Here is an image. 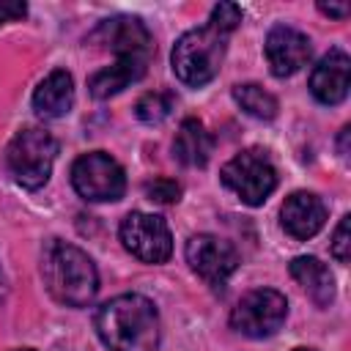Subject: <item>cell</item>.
<instances>
[{"instance_id":"6da1fadb","label":"cell","mask_w":351,"mask_h":351,"mask_svg":"<svg viewBox=\"0 0 351 351\" xmlns=\"http://www.w3.org/2000/svg\"><path fill=\"white\" fill-rule=\"evenodd\" d=\"M241 22V8L233 3H219L214 5L208 22L203 27L186 30L170 55L173 71L184 85L200 88L206 82H211L225 60V49H228V38L230 33L239 27Z\"/></svg>"},{"instance_id":"7a4b0ae2","label":"cell","mask_w":351,"mask_h":351,"mask_svg":"<svg viewBox=\"0 0 351 351\" xmlns=\"http://www.w3.org/2000/svg\"><path fill=\"white\" fill-rule=\"evenodd\" d=\"M96 335L110 351H156L159 313L140 293H121L96 310Z\"/></svg>"},{"instance_id":"3957f363","label":"cell","mask_w":351,"mask_h":351,"mask_svg":"<svg viewBox=\"0 0 351 351\" xmlns=\"http://www.w3.org/2000/svg\"><path fill=\"white\" fill-rule=\"evenodd\" d=\"M41 274L49 296L66 307H85L99 291V271L80 247L49 239L41 252Z\"/></svg>"},{"instance_id":"277c9868","label":"cell","mask_w":351,"mask_h":351,"mask_svg":"<svg viewBox=\"0 0 351 351\" xmlns=\"http://www.w3.org/2000/svg\"><path fill=\"white\" fill-rule=\"evenodd\" d=\"M55 156H58V140L44 126L19 129L5 148L8 173L25 189H41L49 181Z\"/></svg>"},{"instance_id":"5b68a950","label":"cell","mask_w":351,"mask_h":351,"mask_svg":"<svg viewBox=\"0 0 351 351\" xmlns=\"http://www.w3.org/2000/svg\"><path fill=\"white\" fill-rule=\"evenodd\" d=\"M222 184L247 206H261L277 186V170L266 151L247 148L222 165Z\"/></svg>"},{"instance_id":"8992f818","label":"cell","mask_w":351,"mask_h":351,"mask_svg":"<svg viewBox=\"0 0 351 351\" xmlns=\"http://www.w3.org/2000/svg\"><path fill=\"white\" fill-rule=\"evenodd\" d=\"M71 184L80 197L90 203H107L118 200L126 192V176L123 167L104 151L82 154L71 165Z\"/></svg>"},{"instance_id":"52a82bcc","label":"cell","mask_w":351,"mask_h":351,"mask_svg":"<svg viewBox=\"0 0 351 351\" xmlns=\"http://www.w3.org/2000/svg\"><path fill=\"white\" fill-rule=\"evenodd\" d=\"M288 315V302L280 291L255 288L239 299L230 313V326L247 337H269L274 335Z\"/></svg>"},{"instance_id":"ba28073f","label":"cell","mask_w":351,"mask_h":351,"mask_svg":"<svg viewBox=\"0 0 351 351\" xmlns=\"http://www.w3.org/2000/svg\"><path fill=\"white\" fill-rule=\"evenodd\" d=\"M118 236L123 247L143 263H165L173 255V236L162 217L132 211L121 219Z\"/></svg>"},{"instance_id":"9c48e42d","label":"cell","mask_w":351,"mask_h":351,"mask_svg":"<svg viewBox=\"0 0 351 351\" xmlns=\"http://www.w3.org/2000/svg\"><path fill=\"white\" fill-rule=\"evenodd\" d=\"M186 263L206 285L222 288L239 266V252L230 241L219 236L197 233L186 241Z\"/></svg>"},{"instance_id":"30bf717a","label":"cell","mask_w":351,"mask_h":351,"mask_svg":"<svg viewBox=\"0 0 351 351\" xmlns=\"http://www.w3.org/2000/svg\"><path fill=\"white\" fill-rule=\"evenodd\" d=\"M93 41L112 49L118 58H148L151 55V33L137 16H112L104 19L93 36Z\"/></svg>"},{"instance_id":"8fae6325","label":"cell","mask_w":351,"mask_h":351,"mask_svg":"<svg viewBox=\"0 0 351 351\" xmlns=\"http://www.w3.org/2000/svg\"><path fill=\"white\" fill-rule=\"evenodd\" d=\"M266 60L271 66V74L291 77L310 60V38L296 27L277 25L266 36Z\"/></svg>"},{"instance_id":"7c38bea8","label":"cell","mask_w":351,"mask_h":351,"mask_svg":"<svg viewBox=\"0 0 351 351\" xmlns=\"http://www.w3.org/2000/svg\"><path fill=\"white\" fill-rule=\"evenodd\" d=\"M351 60L343 49H329L310 71V93L321 104H340L348 96Z\"/></svg>"},{"instance_id":"4fadbf2b","label":"cell","mask_w":351,"mask_h":351,"mask_svg":"<svg viewBox=\"0 0 351 351\" xmlns=\"http://www.w3.org/2000/svg\"><path fill=\"white\" fill-rule=\"evenodd\" d=\"M280 222H282L288 236L307 241L324 228L326 206L313 192H293L291 197H285V203L280 208Z\"/></svg>"},{"instance_id":"5bb4252c","label":"cell","mask_w":351,"mask_h":351,"mask_svg":"<svg viewBox=\"0 0 351 351\" xmlns=\"http://www.w3.org/2000/svg\"><path fill=\"white\" fill-rule=\"evenodd\" d=\"M33 107L41 118H63L74 107V80H71V74L63 71V69L49 71L33 93Z\"/></svg>"},{"instance_id":"9a60e30c","label":"cell","mask_w":351,"mask_h":351,"mask_svg":"<svg viewBox=\"0 0 351 351\" xmlns=\"http://www.w3.org/2000/svg\"><path fill=\"white\" fill-rule=\"evenodd\" d=\"M291 277L307 291V296L318 307H329L335 299V277L326 263L313 255H299L291 261Z\"/></svg>"},{"instance_id":"2e32d148","label":"cell","mask_w":351,"mask_h":351,"mask_svg":"<svg viewBox=\"0 0 351 351\" xmlns=\"http://www.w3.org/2000/svg\"><path fill=\"white\" fill-rule=\"evenodd\" d=\"M145 63H148V58H115L112 66L96 71L88 80L90 96L93 99H110V96L121 93L126 85L137 82L145 74Z\"/></svg>"},{"instance_id":"e0dca14e","label":"cell","mask_w":351,"mask_h":351,"mask_svg":"<svg viewBox=\"0 0 351 351\" xmlns=\"http://www.w3.org/2000/svg\"><path fill=\"white\" fill-rule=\"evenodd\" d=\"M214 151V140L197 118H184L173 143V154L186 167H203Z\"/></svg>"},{"instance_id":"ac0fdd59","label":"cell","mask_w":351,"mask_h":351,"mask_svg":"<svg viewBox=\"0 0 351 351\" xmlns=\"http://www.w3.org/2000/svg\"><path fill=\"white\" fill-rule=\"evenodd\" d=\"M233 99H236V104H239L247 115H252V118L271 121V118L277 115V99H274L266 88H261V85H255V82L236 85V88H233Z\"/></svg>"},{"instance_id":"d6986e66","label":"cell","mask_w":351,"mask_h":351,"mask_svg":"<svg viewBox=\"0 0 351 351\" xmlns=\"http://www.w3.org/2000/svg\"><path fill=\"white\" fill-rule=\"evenodd\" d=\"M173 107H176L173 93H167V90H151V93H145V96L137 99L134 112H137V118L143 123H162L173 112Z\"/></svg>"},{"instance_id":"ffe728a7","label":"cell","mask_w":351,"mask_h":351,"mask_svg":"<svg viewBox=\"0 0 351 351\" xmlns=\"http://www.w3.org/2000/svg\"><path fill=\"white\" fill-rule=\"evenodd\" d=\"M332 255L340 261V263H348L351 258V217L346 214L340 219V225L335 228V236H332Z\"/></svg>"},{"instance_id":"44dd1931","label":"cell","mask_w":351,"mask_h":351,"mask_svg":"<svg viewBox=\"0 0 351 351\" xmlns=\"http://www.w3.org/2000/svg\"><path fill=\"white\" fill-rule=\"evenodd\" d=\"M145 195L156 203H178L181 197V186L173 181V178H154L148 186H145Z\"/></svg>"},{"instance_id":"7402d4cb","label":"cell","mask_w":351,"mask_h":351,"mask_svg":"<svg viewBox=\"0 0 351 351\" xmlns=\"http://www.w3.org/2000/svg\"><path fill=\"white\" fill-rule=\"evenodd\" d=\"M25 14H27L25 3H19V0H0V25L14 22V19H22Z\"/></svg>"},{"instance_id":"603a6c76","label":"cell","mask_w":351,"mask_h":351,"mask_svg":"<svg viewBox=\"0 0 351 351\" xmlns=\"http://www.w3.org/2000/svg\"><path fill=\"white\" fill-rule=\"evenodd\" d=\"M318 11L326 14V16H337V19H346L348 16V3H318Z\"/></svg>"},{"instance_id":"cb8c5ba5","label":"cell","mask_w":351,"mask_h":351,"mask_svg":"<svg viewBox=\"0 0 351 351\" xmlns=\"http://www.w3.org/2000/svg\"><path fill=\"white\" fill-rule=\"evenodd\" d=\"M348 134H351V129L343 126V132H340V156H343V159L348 156Z\"/></svg>"},{"instance_id":"d4e9b609","label":"cell","mask_w":351,"mask_h":351,"mask_svg":"<svg viewBox=\"0 0 351 351\" xmlns=\"http://www.w3.org/2000/svg\"><path fill=\"white\" fill-rule=\"evenodd\" d=\"M5 293V277H3V271H0V296Z\"/></svg>"},{"instance_id":"484cf974","label":"cell","mask_w":351,"mask_h":351,"mask_svg":"<svg viewBox=\"0 0 351 351\" xmlns=\"http://www.w3.org/2000/svg\"><path fill=\"white\" fill-rule=\"evenodd\" d=\"M293 351H313V348H293Z\"/></svg>"},{"instance_id":"4316f807","label":"cell","mask_w":351,"mask_h":351,"mask_svg":"<svg viewBox=\"0 0 351 351\" xmlns=\"http://www.w3.org/2000/svg\"><path fill=\"white\" fill-rule=\"evenodd\" d=\"M16 351H33V348H16Z\"/></svg>"}]
</instances>
